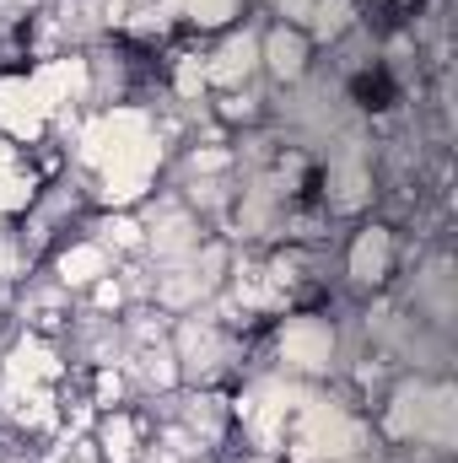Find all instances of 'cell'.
<instances>
[{
    "label": "cell",
    "mask_w": 458,
    "mask_h": 463,
    "mask_svg": "<svg viewBox=\"0 0 458 463\" xmlns=\"http://www.w3.org/2000/svg\"><path fill=\"white\" fill-rule=\"evenodd\" d=\"M264 65H270L281 81H297V76L308 71V38H302L297 27H275V33L264 38Z\"/></svg>",
    "instance_id": "cell-9"
},
{
    "label": "cell",
    "mask_w": 458,
    "mask_h": 463,
    "mask_svg": "<svg viewBox=\"0 0 458 463\" xmlns=\"http://www.w3.org/2000/svg\"><path fill=\"white\" fill-rule=\"evenodd\" d=\"M253 65H259V43L248 33H237V38H227V49L205 65V87H243Z\"/></svg>",
    "instance_id": "cell-8"
},
{
    "label": "cell",
    "mask_w": 458,
    "mask_h": 463,
    "mask_svg": "<svg viewBox=\"0 0 458 463\" xmlns=\"http://www.w3.org/2000/svg\"><path fill=\"white\" fill-rule=\"evenodd\" d=\"M140 372H146V383L173 388L178 383V355H173V345H146L140 350Z\"/></svg>",
    "instance_id": "cell-18"
},
{
    "label": "cell",
    "mask_w": 458,
    "mask_h": 463,
    "mask_svg": "<svg viewBox=\"0 0 458 463\" xmlns=\"http://www.w3.org/2000/svg\"><path fill=\"white\" fill-rule=\"evenodd\" d=\"M361 453V426L329 399H302L297 404V442H291V463L313 458H350Z\"/></svg>",
    "instance_id": "cell-1"
},
{
    "label": "cell",
    "mask_w": 458,
    "mask_h": 463,
    "mask_svg": "<svg viewBox=\"0 0 458 463\" xmlns=\"http://www.w3.org/2000/svg\"><path fill=\"white\" fill-rule=\"evenodd\" d=\"M313 33L319 38H340L345 27H350V16H356V5L350 0H313Z\"/></svg>",
    "instance_id": "cell-17"
},
{
    "label": "cell",
    "mask_w": 458,
    "mask_h": 463,
    "mask_svg": "<svg viewBox=\"0 0 458 463\" xmlns=\"http://www.w3.org/2000/svg\"><path fill=\"white\" fill-rule=\"evenodd\" d=\"M98 442H103V453H109L114 463H129V458H135V420L109 415V420H103V431H98Z\"/></svg>",
    "instance_id": "cell-16"
},
{
    "label": "cell",
    "mask_w": 458,
    "mask_h": 463,
    "mask_svg": "<svg viewBox=\"0 0 458 463\" xmlns=\"http://www.w3.org/2000/svg\"><path fill=\"white\" fill-rule=\"evenodd\" d=\"M329 184H335V205H340V211H356V205L367 200V167H361L356 156H345Z\"/></svg>",
    "instance_id": "cell-14"
},
{
    "label": "cell",
    "mask_w": 458,
    "mask_h": 463,
    "mask_svg": "<svg viewBox=\"0 0 458 463\" xmlns=\"http://www.w3.org/2000/svg\"><path fill=\"white\" fill-rule=\"evenodd\" d=\"M421 393H426V383H405V388L394 393V410H388V431H394V437H415Z\"/></svg>",
    "instance_id": "cell-15"
},
{
    "label": "cell",
    "mask_w": 458,
    "mask_h": 463,
    "mask_svg": "<svg viewBox=\"0 0 458 463\" xmlns=\"http://www.w3.org/2000/svg\"><path fill=\"white\" fill-rule=\"evenodd\" d=\"M200 297H205V286H200L195 269H173V275L157 280V302H162V307H189V302H200Z\"/></svg>",
    "instance_id": "cell-13"
},
{
    "label": "cell",
    "mask_w": 458,
    "mask_h": 463,
    "mask_svg": "<svg viewBox=\"0 0 458 463\" xmlns=\"http://www.w3.org/2000/svg\"><path fill=\"white\" fill-rule=\"evenodd\" d=\"M11 167H16V146L0 135V173H11Z\"/></svg>",
    "instance_id": "cell-27"
},
{
    "label": "cell",
    "mask_w": 458,
    "mask_h": 463,
    "mask_svg": "<svg viewBox=\"0 0 458 463\" xmlns=\"http://www.w3.org/2000/svg\"><path fill=\"white\" fill-rule=\"evenodd\" d=\"M33 205V173H0V216H16Z\"/></svg>",
    "instance_id": "cell-19"
},
{
    "label": "cell",
    "mask_w": 458,
    "mask_h": 463,
    "mask_svg": "<svg viewBox=\"0 0 458 463\" xmlns=\"http://www.w3.org/2000/svg\"><path fill=\"white\" fill-rule=\"evenodd\" d=\"M5 377H11L16 388H43V383H54V377H60V355L43 345L38 335H27L22 345L11 350V361H5Z\"/></svg>",
    "instance_id": "cell-6"
},
{
    "label": "cell",
    "mask_w": 458,
    "mask_h": 463,
    "mask_svg": "<svg viewBox=\"0 0 458 463\" xmlns=\"http://www.w3.org/2000/svg\"><path fill=\"white\" fill-rule=\"evenodd\" d=\"M98 307H119V286H114V280H103V286H98Z\"/></svg>",
    "instance_id": "cell-26"
},
{
    "label": "cell",
    "mask_w": 458,
    "mask_h": 463,
    "mask_svg": "<svg viewBox=\"0 0 458 463\" xmlns=\"http://www.w3.org/2000/svg\"><path fill=\"white\" fill-rule=\"evenodd\" d=\"M232 5H237V0H178V11L195 16L200 27H222V22L232 16Z\"/></svg>",
    "instance_id": "cell-20"
},
{
    "label": "cell",
    "mask_w": 458,
    "mask_h": 463,
    "mask_svg": "<svg viewBox=\"0 0 458 463\" xmlns=\"http://www.w3.org/2000/svg\"><path fill=\"white\" fill-rule=\"evenodd\" d=\"M5 275H16V248L0 237V280H5Z\"/></svg>",
    "instance_id": "cell-25"
},
{
    "label": "cell",
    "mask_w": 458,
    "mask_h": 463,
    "mask_svg": "<svg viewBox=\"0 0 458 463\" xmlns=\"http://www.w3.org/2000/svg\"><path fill=\"white\" fill-rule=\"evenodd\" d=\"M415 442H432V448H453L458 442V393L448 388V383H437V388L421 393Z\"/></svg>",
    "instance_id": "cell-5"
},
{
    "label": "cell",
    "mask_w": 458,
    "mask_h": 463,
    "mask_svg": "<svg viewBox=\"0 0 458 463\" xmlns=\"http://www.w3.org/2000/svg\"><path fill=\"white\" fill-rule=\"evenodd\" d=\"M119 388H124V383H119V372H103V377H98V399H103V404H114Z\"/></svg>",
    "instance_id": "cell-24"
},
{
    "label": "cell",
    "mask_w": 458,
    "mask_h": 463,
    "mask_svg": "<svg viewBox=\"0 0 458 463\" xmlns=\"http://www.w3.org/2000/svg\"><path fill=\"white\" fill-rule=\"evenodd\" d=\"M60 463H76V458H60Z\"/></svg>",
    "instance_id": "cell-29"
},
{
    "label": "cell",
    "mask_w": 458,
    "mask_h": 463,
    "mask_svg": "<svg viewBox=\"0 0 458 463\" xmlns=\"http://www.w3.org/2000/svg\"><path fill=\"white\" fill-rule=\"evenodd\" d=\"M281 355H286V366H297V372H324L329 355H335V329H329L324 318H291V324L281 329Z\"/></svg>",
    "instance_id": "cell-4"
},
{
    "label": "cell",
    "mask_w": 458,
    "mask_h": 463,
    "mask_svg": "<svg viewBox=\"0 0 458 463\" xmlns=\"http://www.w3.org/2000/svg\"><path fill=\"white\" fill-rule=\"evenodd\" d=\"M151 248H157L162 259H184V253L200 248V227H195L184 211H167V216L151 227Z\"/></svg>",
    "instance_id": "cell-11"
},
{
    "label": "cell",
    "mask_w": 458,
    "mask_h": 463,
    "mask_svg": "<svg viewBox=\"0 0 458 463\" xmlns=\"http://www.w3.org/2000/svg\"><path fill=\"white\" fill-rule=\"evenodd\" d=\"M157 162H162L157 135H146V140H135V146L114 151V156L103 162V200H109V205H129V200H140L146 184H151V173H157Z\"/></svg>",
    "instance_id": "cell-2"
},
{
    "label": "cell",
    "mask_w": 458,
    "mask_h": 463,
    "mask_svg": "<svg viewBox=\"0 0 458 463\" xmlns=\"http://www.w3.org/2000/svg\"><path fill=\"white\" fill-rule=\"evenodd\" d=\"M27 87H33V98H38L43 114H60L65 103H81L87 98V60H76V54L49 60V65H38L27 76Z\"/></svg>",
    "instance_id": "cell-3"
},
{
    "label": "cell",
    "mask_w": 458,
    "mask_h": 463,
    "mask_svg": "<svg viewBox=\"0 0 458 463\" xmlns=\"http://www.w3.org/2000/svg\"><path fill=\"white\" fill-rule=\"evenodd\" d=\"M103 269H109V248L103 242H76V248L60 253V280L65 286H92Z\"/></svg>",
    "instance_id": "cell-12"
},
{
    "label": "cell",
    "mask_w": 458,
    "mask_h": 463,
    "mask_svg": "<svg viewBox=\"0 0 458 463\" xmlns=\"http://www.w3.org/2000/svg\"><path fill=\"white\" fill-rule=\"evenodd\" d=\"M388 264H394V237H388V227H367L356 237V248H350V280L377 286L388 275Z\"/></svg>",
    "instance_id": "cell-7"
},
{
    "label": "cell",
    "mask_w": 458,
    "mask_h": 463,
    "mask_svg": "<svg viewBox=\"0 0 458 463\" xmlns=\"http://www.w3.org/2000/svg\"><path fill=\"white\" fill-rule=\"evenodd\" d=\"M281 11H286V16H308V11H313V0H281Z\"/></svg>",
    "instance_id": "cell-28"
},
{
    "label": "cell",
    "mask_w": 458,
    "mask_h": 463,
    "mask_svg": "<svg viewBox=\"0 0 458 463\" xmlns=\"http://www.w3.org/2000/svg\"><path fill=\"white\" fill-rule=\"evenodd\" d=\"M173 87H178V98H184V103H195V98L205 92V65H200L195 54H184V60H178V76H173Z\"/></svg>",
    "instance_id": "cell-21"
},
{
    "label": "cell",
    "mask_w": 458,
    "mask_h": 463,
    "mask_svg": "<svg viewBox=\"0 0 458 463\" xmlns=\"http://www.w3.org/2000/svg\"><path fill=\"white\" fill-rule=\"evenodd\" d=\"M189 372H211L216 361H222V335L211 329V324H184V335H178V350H173Z\"/></svg>",
    "instance_id": "cell-10"
},
{
    "label": "cell",
    "mask_w": 458,
    "mask_h": 463,
    "mask_svg": "<svg viewBox=\"0 0 458 463\" xmlns=\"http://www.w3.org/2000/svg\"><path fill=\"white\" fill-rule=\"evenodd\" d=\"M232 156L222 151V146H211V151H195V173H222Z\"/></svg>",
    "instance_id": "cell-23"
},
{
    "label": "cell",
    "mask_w": 458,
    "mask_h": 463,
    "mask_svg": "<svg viewBox=\"0 0 458 463\" xmlns=\"http://www.w3.org/2000/svg\"><path fill=\"white\" fill-rule=\"evenodd\" d=\"M109 237H114L119 248H135V242H140V227H135V222H129V216H114V222H109Z\"/></svg>",
    "instance_id": "cell-22"
}]
</instances>
